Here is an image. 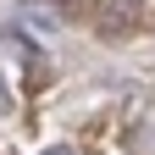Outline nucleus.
I'll return each mask as SVG.
<instances>
[{"label":"nucleus","instance_id":"obj_3","mask_svg":"<svg viewBox=\"0 0 155 155\" xmlns=\"http://www.w3.org/2000/svg\"><path fill=\"white\" fill-rule=\"evenodd\" d=\"M45 155H72V150H61V144H55V150H45Z\"/></svg>","mask_w":155,"mask_h":155},{"label":"nucleus","instance_id":"obj_4","mask_svg":"<svg viewBox=\"0 0 155 155\" xmlns=\"http://www.w3.org/2000/svg\"><path fill=\"white\" fill-rule=\"evenodd\" d=\"M61 6H67V11H72V6H78V0H61Z\"/></svg>","mask_w":155,"mask_h":155},{"label":"nucleus","instance_id":"obj_2","mask_svg":"<svg viewBox=\"0 0 155 155\" xmlns=\"http://www.w3.org/2000/svg\"><path fill=\"white\" fill-rule=\"evenodd\" d=\"M28 22H33L39 33H55V17H50V11H39V6H28Z\"/></svg>","mask_w":155,"mask_h":155},{"label":"nucleus","instance_id":"obj_1","mask_svg":"<svg viewBox=\"0 0 155 155\" xmlns=\"http://www.w3.org/2000/svg\"><path fill=\"white\" fill-rule=\"evenodd\" d=\"M100 6V33L105 39H127L144 17V0H94Z\"/></svg>","mask_w":155,"mask_h":155}]
</instances>
